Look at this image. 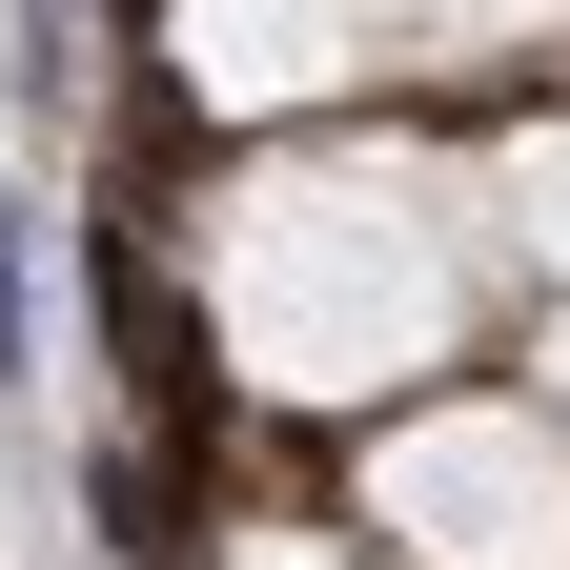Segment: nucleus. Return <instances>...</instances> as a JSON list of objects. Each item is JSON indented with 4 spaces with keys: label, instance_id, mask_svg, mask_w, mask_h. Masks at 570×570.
I'll return each instance as SVG.
<instances>
[{
    "label": "nucleus",
    "instance_id": "nucleus-2",
    "mask_svg": "<svg viewBox=\"0 0 570 570\" xmlns=\"http://www.w3.org/2000/svg\"><path fill=\"white\" fill-rule=\"evenodd\" d=\"M164 61L225 122H346L387 82H530V61H570V0H164Z\"/></svg>",
    "mask_w": 570,
    "mask_h": 570
},
{
    "label": "nucleus",
    "instance_id": "nucleus-5",
    "mask_svg": "<svg viewBox=\"0 0 570 570\" xmlns=\"http://www.w3.org/2000/svg\"><path fill=\"white\" fill-rule=\"evenodd\" d=\"M225 570H387L367 530H306V510H225Z\"/></svg>",
    "mask_w": 570,
    "mask_h": 570
},
{
    "label": "nucleus",
    "instance_id": "nucleus-3",
    "mask_svg": "<svg viewBox=\"0 0 570 570\" xmlns=\"http://www.w3.org/2000/svg\"><path fill=\"white\" fill-rule=\"evenodd\" d=\"M346 530L387 570H570V407L550 387H407V407H367Z\"/></svg>",
    "mask_w": 570,
    "mask_h": 570
},
{
    "label": "nucleus",
    "instance_id": "nucleus-4",
    "mask_svg": "<svg viewBox=\"0 0 570 570\" xmlns=\"http://www.w3.org/2000/svg\"><path fill=\"white\" fill-rule=\"evenodd\" d=\"M469 204H489V265H510V306L570 285V102H510L469 142Z\"/></svg>",
    "mask_w": 570,
    "mask_h": 570
},
{
    "label": "nucleus",
    "instance_id": "nucleus-6",
    "mask_svg": "<svg viewBox=\"0 0 570 570\" xmlns=\"http://www.w3.org/2000/svg\"><path fill=\"white\" fill-rule=\"evenodd\" d=\"M530 387L570 407V285H550V306H530Z\"/></svg>",
    "mask_w": 570,
    "mask_h": 570
},
{
    "label": "nucleus",
    "instance_id": "nucleus-1",
    "mask_svg": "<svg viewBox=\"0 0 570 570\" xmlns=\"http://www.w3.org/2000/svg\"><path fill=\"white\" fill-rule=\"evenodd\" d=\"M184 265H204L225 387H265V407H407L510 306L489 204H469V142H407V122H285L265 164L204 184Z\"/></svg>",
    "mask_w": 570,
    "mask_h": 570
}]
</instances>
